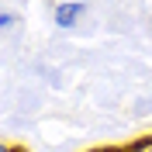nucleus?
Returning <instances> with one entry per match:
<instances>
[{
    "mask_svg": "<svg viewBox=\"0 0 152 152\" xmlns=\"http://www.w3.org/2000/svg\"><path fill=\"white\" fill-rule=\"evenodd\" d=\"M94 152H124V145H100V149H94Z\"/></svg>",
    "mask_w": 152,
    "mask_h": 152,
    "instance_id": "obj_4",
    "label": "nucleus"
},
{
    "mask_svg": "<svg viewBox=\"0 0 152 152\" xmlns=\"http://www.w3.org/2000/svg\"><path fill=\"white\" fill-rule=\"evenodd\" d=\"M10 24H14V14H0V31H10Z\"/></svg>",
    "mask_w": 152,
    "mask_h": 152,
    "instance_id": "obj_3",
    "label": "nucleus"
},
{
    "mask_svg": "<svg viewBox=\"0 0 152 152\" xmlns=\"http://www.w3.org/2000/svg\"><path fill=\"white\" fill-rule=\"evenodd\" d=\"M86 4H76V0H69V4H56L52 7V21H56V28H73L80 18H86Z\"/></svg>",
    "mask_w": 152,
    "mask_h": 152,
    "instance_id": "obj_1",
    "label": "nucleus"
},
{
    "mask_svg": "<svg viewBox=\"0 0 152 152\" xmlns=\"http://www.w3.org/2000/svg\"><path fill=\"white\" fill-rule=\"evenodd\" d=\"M124 152H152V135H145V138H135V142L124 145Z\"/></svg>",
    "mask_w": 152,
    "mask_h": 152,
    "instance_id": "obj_2",
    "label": "nucleus"
}]
</instances>
